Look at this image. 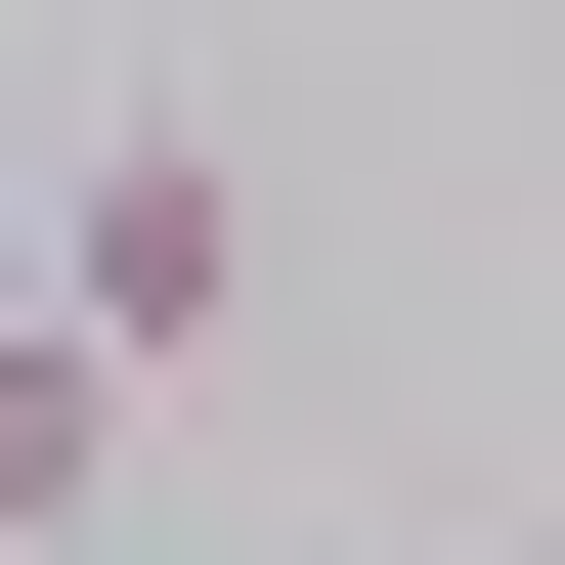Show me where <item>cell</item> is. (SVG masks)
<instances>
[{
  "mask_svg": "<svg viewBox=\"0 0 565 565\" xmlns=\"http://www.w3.org/2000/svg\"><path fill=\"white\" fill-rule=\"evenodd\" d=\"M217 305H262V174H217V131H87V174H44V349H131V392H174Z\"/></svg>",
  "mask_w": 565,
  "mask_h": 565,
  "instance_id": "1",
  "label": "cell"
},
{
  "mask_svg": "<svg viewBox=\"0 0 565 565\" xmlns=\"http://www.w3.org/2000/svg\"><path fill=\"white\" fill-rule=\"evenodd\" d=\"M87 479H131V349H44V305H0V565H87Z\"/></svg>",
  "mask_w": 565,
  "mask_h": 565,
  "instance_id": "2",
  "label": "cell"
}]
</instances>
